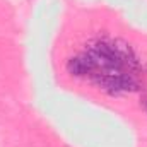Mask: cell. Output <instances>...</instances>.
<instances>
[{
    "instance_id": "3",
    "label": "cell",
    "mask_w": 147,
    "mask_h": 147,
    "mask_svg": "<svg viewBox=\"0 0 147 147\" xmlns=\"http://www.w3.org/2000/svg\"><path fill=\"white\" fill-rule=\"evenodd\" d=\"M67 70L72 75H87V74L96 72V67H94L91 57L87 53H84V55L74 57L67 62Z\"/></svg>"
},
{
    "instance_id": "1",
    "label": "cell",
    "mask_w": 147,
    "mask_h": 147,
    "mask_svg": "<svg viewBox=\"0 0 147 147\" xmlns=\"http://www.w3.org/2000/svg\"><path fill=\"white\" fill-rule=\"evenodd\" d=\"M94 82L110 91V92H128V91H135L137 89V82L127 75V74H118V75H108V74H96L94 75Z\"/></svg>"
},
{
    "instance_id": "2",
    "label": "cell",
    "mask_w": 147,
    "mask_h": 147,
    "mask_svg": "<svg viewBox=\"0 0 147 147\" xmlns=\"http://www.w3.org/2000/svg\"><path fill=\"white\" fill-rule=\"evenodd\" d=\"M110 46H111V50L115 51V55L123 62L125 67H130V69L137 67V57H135L132 46L125 39H113L110 43Z\"/></svg>"
}]
</instances>
